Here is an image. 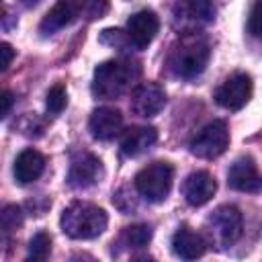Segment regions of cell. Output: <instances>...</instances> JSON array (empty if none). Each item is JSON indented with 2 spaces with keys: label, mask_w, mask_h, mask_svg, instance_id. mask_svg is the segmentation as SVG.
<instances>
[{
  "label": "cell",
  "mask_w": 262,
  "mask_h": 262,
  "mask_svg": "<svg viewBox=\"0 0 262 262\" xmlns=\"http://www.w3.org/2000/svg\"><path fill=\"white\" fill-rule=\"evenodd\" d=\"M227 184L237 192H258L262 190V176L250 156L237 158L227 170Z\"/></svg>",
  "instance_id": "obj_10"
},
{
  "label": "cell",
  "mask_w": 262,
  "mask_h": 262,
  "mask_svg": "<svg viewBox=\"0 0 262 262\" xmlns=\"http://www.w3.org/2000/svg\"><path fill=\"white\" fill-rule=\"evenodd\" d=\"M51 254V237L45 231H39L29 242V260H45Z\"/></svg>",
  "instance_id": "obj_20"
},
{
  "label": "cell",
  "mask_w": 262,
  "mask_h": 262,
  "mask_svg": "<svg viewBox=\"0 0 262 262\" xmlns=\"http://www.w3.org/2000/svg\"><path fill=\"white\" fill-rule=\"evenodd\" d=\"M252 96V78L244 72L231 74L217 90H215V102L227 111H239L246 106V102Z\"/></svg>",
  "instance_id": "obj_7"
},
{
  "label": "cell",
  "mask_w": 262,
  "mask_h": 262,
  "mask_svg": "<svg viewBox=\"0 0 262 262\" xmlns=\"http://www.w3.org/2000/svg\"><path fill=\"white\" fill-rule=\"evenodd\" d=\"M121 127H123V115H121V111L111 108V106L94 108L90 115V121H88V129L92 133V137L98 141L113 139L115 135H119Z\"/></svg>",
  "instance_id": "obj_13"
},
{
  "label": "cell",
  "mask_w": 262,
  "mask_h": 262,
  "mask_svg": "<svg viewBox=\"0 0 262 262\" xmlns=\"http://www.w3.org/2000/svg\"><path fill=\"white\" fill-rule=\"evenodd\" d=\"M211 57V45L207 37L199 33H184L170 49L168 68L174 76L190 80L196 78Z\"/></svg>",
  "instance_id": "obj_1"
},
{
  "label": "cell",
  "mask_w": 262,
  "mask_h": 262,
  "mask_svg": "<svg viewBox=\"0 0 262 262\" xmlns=\"http://www.w3.org/2000/svg\"><path fill=\"white\" fill-rule=\"evenodd\" d=\"M12 102H14L12 92H10V90H2V94H0V104H2V108H0V117H2V119L8 117V113H10V108H12Z\"/></svg>",
  "instance_id": "obj_26"
},
{
  "label": "cell",
  "mask_w": 262,
  "mask_h": 262,
  "mask_svg": "<svg viewBox=\"0 0 262 262\" xmlns=\"http://www.w3.org/2000/svg\"><path fill=\"white\" fill-rule=\"evenodd\" d=\"M207 250V242L201 233H196L194 229H190L188 225H182L176 229V233L172 235V252L178 258L184 260H196L205 254Z\"/></svg>",
  "instance_id": "obj_14"
},
{
  "label": "cell",
  "mask_w": 262,
  "mask_h": 262,
  "mask_svg": "<svg viewBox=\"0 0 262 262\" xmlns=\"http://www.w3.org/2000/svg\"><path fill=\"white\" fill-rule=\"evenodd\" d=\"M215 190H217V182L205 170L190 172L182 182V196L190 207H203L213 199Z\"/></svg>",
  "instance_id": "obj_12"
},
{
  "label": "cell",
  "mask_w": 262,
  "mask_h": 262,
  "mask_svg": "<svg viewBox=\"0 0 262 262\" xmlns=\"http://www.w3.org/2000/svg\"><path fill=\"white\" fill-rule=\"evenodd\" d=\"M78 12L88 16L90 20L94 18H102L108 10V0H76Z\"/></svg>",
  "instance_id": "obj_22"
},
{
  "label": "cell",
  "mask_w": 262,
  "mask_h": 262,
  "mask_svg": "<svg viewBox=\"0 0 262 262\" xmlns=\"http://www.w3.org/2000/svg\"><path fill=\"white\" fill-rule=\"evenodd\" d=\"M174 12L182 20H188L192 25H203L215 18V4L213 0H176Z\"/></svg>",
  "instance_id": "obj_18"
},
{
  "label": "cell",
  "mask_w": 262,
  "mask_h": 262,
  "mask_svg": "<svg viewBox=\"0 0 262 262\" xmlns=\"http://www.w3.org/2000/svg\"><path fill=\"white\" fill-rule=\"evenodd\" d=\"M139 70L135 63L127 59H108L96 66L94 78H92V94L102 100L119 98L127 92L131 82L137 78Z\"/></svg>",
  "instance_id": "obj_3"
},
{
  "label": "cell",
  "mask_w": 262,
  "mask_h": 262,
  "mask_svg": "<svg viewBox=\"0 0 262 262\" xmlns=\"http://www.w3.org/2000/svg\"><path fill=\"white\" fill-rule=\"evenodd\" d=\"M129 106L137 117H156L166 106V92L156 82H143L133 88Z\"/></svg>",
  "instance_id": "obj_9"
},
{
  "label": "cell",
  "mask_w": 262,
  "mask_h": 262,
  "mask_svg": "<svg viewBox=\"0 0 262 262\" xmlns=\"http://www.w3.org/2000/svg\"><path fill=\"white\" fill-rule=\"evenodd\" d=\"M151 239V227L145 223H135L123 229V242L129 248H145Z\"/></svg>",
  "instance_id": "obj_19"
},
{
  "label": "cell",
  "mask_w": 262,
  "mask_h": 262,
  "mask_svg": "<svg viewBox=\"0 0 262 262\" xmlns=\"http://www.w3.org/2000/svg\"><path fill=\"white\" fill-rule=\"evenodd\" d=\"M43 170H45V158H43L37 149H33V147L23 149V151L16 156L14 168H12L14 180H16L18 184H29V182L37 180V178L43 174Z\"/></svg>",
  "instance_id": "obj_16"
},
{
  "label": "cell",
  "mask_w": 262,
  "mask_h": 262,
  "mask_svg": "<svg viewBox=\"0 0 262 262\" xmlns=\"http://www.w3.org/2000/svg\"><path fill=\"white\" fill-rule=\"evenodd\" d=\"M158 141V131L154 127H129L121 137V151L129 158H135L147 151Z\"/></svg>",
  "instance_id": "obj_17"
},
{
  "label": "cell",
  "mask_w": 262,
  "mask_h": 262,
  "mask_svg": "<svg viewBox=\"0 0 262 262\" xmlns=\"http://www.w3.org/2000/svg\"><path fill=\"white\" fill-rule=\"evenodd\" d=\"M102 162L88 151H80L72 158L68 170V184L72 188H88L102 178Z\"/></svg>",
  "instance_id": "obj_8"
},
{
  "label": "cell",
  "mask_w": 262,
  "mask_h": 262,
  "mask_svg": "<svg viewBox=\"0 0 262 262\" xmlns=\"http://www.w3.org/2000/svg\"><path fill=\"white\" fill-rule=\"evenodd\" d=\"M78 14L80 12H78V6H76V0H57L47 10L43 20L39 23V31L43 35H53V33L61 31L63 27H68L70 23H74Z\"/></svg>",
  "instance_id": "obj_15"
},
{
  "label": "cell",
  "mask_w": 262,
  "mask_h": 262,
  "mask_svg": "<svg viewBox=\"0 0 262 262\" xmlns=\"http://www.w3.org/2000/svg\"><path fill=\"white\" fill-rule=\"evenodd\" d=\"M160 31V18L154 10H139L135 14L129 16L127 20V35H129V41L133 47L137 49H143L147 47L154 37L158 35Z\"/></svg>",
  "instance_id": "obj_11"
},
{
  "label": "cell",
  "mask_w": 262,
  "mask_h": 262,
  "mask_svg": "<svg viewBox=\"0 0 262 262\" xmlns=\"http://www.w3.org/2000/svg\"><path fill=\"white\" fill-rule=\"evenodd\" d=\"M242 225H244V219H242V213L237 207L233 205H223V207H217L209 219H207V231H209V239L219 248H229L233 246L239 235H242Z\"/></svg>",
  "instance_id": "obj_5"
},
{
  "label": "cell",
  "mask_w": 262,
  "mask_h": 262,
  "mask_svg": "<svg viewBox=\"0 0 262 262\" xmlns=\"http://www.w3.org/2000/svg\"><path fill=\"white\" fill-rule=\"evenodd\" d=\"M227 147H229V131L223 121H213L205 125L188 143L190 154L203 160L219 158Z\"/></svg>",
  "instance_id": "obj_6"
},
{
  "label": "cell",
  "mask_w": 262,
  "mask_h": 262,
  "mask_svg": "<svg viewBox=\"0 0 262 262\" xmlns=\"http://www.w3.org/2000/svg\"><path fill=\"white\" fill-rule=\"evenodd\" d=\"M0 55H2V59H0V70L4 72V70H8V66H10L12 57H14V49H12L8 43H2V45H0Z\"/></svg>",
  "instance_id": "obj_25"
},
{
  "label": "cell",
  "mask_w": 262,
  "mask_h": 262,
  "mask_svg": "<svg viewBox=\"0 0 262 262\" xmlns=\"http://www.w3.org/2000/svg\"><path fill=\"white\" fill-rule=\"evenodd\" d=\"M106 223L108 217L104 209L84 201L70 203L59 217L61 231L72 239H94L106 229Z\"/></svg>",
  "instance_id": "obj_2"
},
{
  "label": "cell",
  "mask_w": 262,
  "mask_h": 262,
  "mask_svg": "<svg viewBox=\"0 0 262 262\" xmlns=\"http://www.w3.org/2000/svg\"><path fill=\"white\" fill-rule=\"evenodd\" d=\"M174 180V168L170 162H151L135 174V190L149 203H162Z\"/></svg>",
  "instance_id": "obj_4"
},
{
  "label": "cell",
  "mask_w": 262,
  "mask_h": 262,
  "mask_svg": "<svg viewBox=\"0 0 262 262\" xmlns=\"http://www.w3.org/2000/svg\"><path fill=\"white\" fill-rule=\"evenodd\" d=\"M248 33L256 39H262V0H258L248 16Z\"/></svg>",
  "instance_id": "obj_24"
},
{
  "label": "cell",
  "mask_w": 262,
  "mask_h": 262,
  "mask_svg": "<svg viewBox=\"0 0 262 262\" xmlns=\"http://www.w3.org/2000/svg\"><path fill=\"white\" fill-rule=\"evenodd\" d=\"M23 223V213L16 205H6L2 209V229L4 233H12L16 231V227H20Z\"/></svg>",
  "instance_id": "obj_23"
},
{
  "label": "cell",
  "mask_w": 262,
  "mask_h": 262,
  "mask_svg": "<svg viewBox=\"0 0 262 262\" xmlns=\"http://www.w3.org/2000/svg\"><path fill=\"white\" fill-rule=\"evenodd\" d=\"M68 104V90L63 84H53L45 96V106L51 115H59Z\"/></svg>",
  "instance_id": "obj_21"
}]
</instances>
